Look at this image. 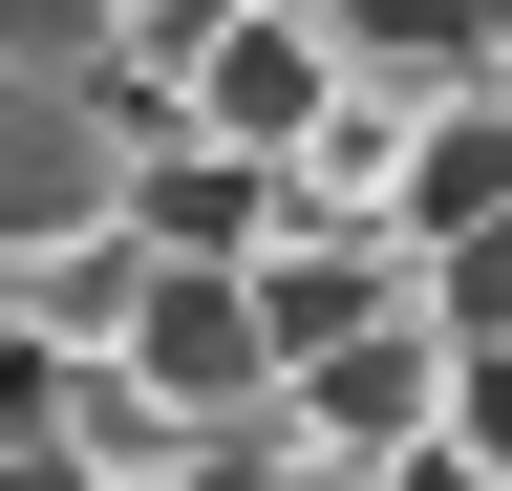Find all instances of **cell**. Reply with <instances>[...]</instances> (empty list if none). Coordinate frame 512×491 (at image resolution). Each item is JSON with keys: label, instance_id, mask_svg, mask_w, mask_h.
Returning a JSON list of instances; mask_svg holds the SVG:
<instances>
[{"label": "cell", "instance_id": "obj_9", "mask_svg": "<svg viewBox=\"0 0 512 491\" xmlns=\"http://www.w3.org/2000/svg\"><path fill=\"white\" fill-rule=\"evenodd\" d=\"M427 321L512 363V214H491V235H448V257H427Z\"/></svg>", "mask_w": 512, "mask_h": 491}, {"label": "cell", "instance_id": "obj_2", "mask_svg": "<svg viewBox=\"0 0 512 491\" xmlns=\"http://www.w3.org/2000/svg\"><path fill=\"white\" fill-rule=\"evenodd\" d=\"M128 385H150L171 427H192V449H214V427H256V406H278V342H256V278H192V257H150V299H128Z\"/></svg>", "mask_w": 512, "mask_h": 491}, {"label": "cell", "instance_id": "obj_10", "mask_svg": "<svg viewBox=\"0 0 512 491\" xmlns=\"http://www.w3.org/2000/svg\"><path fill=\"white\" fill-rule=\"evenodd\" d=\"M448 470H470V491H512V363H491V342L448 363Z\"/></svg>", "mask_w": 512, "mask_h": 491}, {"label": "cell", "instance_id": "obj_11", "mask_svg": "<svg viewBox=\"0 0 512 491\" xmlns=\"http://www.w3.org/2000/svg\"><path fill=\"white\" fill-rule=\"evenodd\" d=\"M0 342H22V299H0Z\"/></svg>", "mask_w": 512, "mask_h": 491}, {"label": "cell", "instance_id": "obj_1", "mask_svg": "<svg viewBox=\"0 0 512 491\" xmlns=\"http://www.w3.org/2000/svg\"><path fill=\"white\" fill-rule=\"evenodd\" d=\"M128 107L107 65H0V278H43V257H86V235L128 214Z\"/></svg>", "mask_w": 512, "mask_h": 491}, {"label": "cell", "instance_id": "obj_5", "mask_svg": "<svg viewBox=\"0 0 512 491\" xmlns=\"http://www.w3.org/2000/svg\"><path fill=\"white\" fill-rule=\"evenodd\" d=\"M128 257H192V278H256L278 257V171L256 150H214V129H128Z\"/></svg>", "mask_w": 512, "mask_h": 491}, {"label": "cell", "instance_id": "obj_4", "mask_svg": "<svg viewBox=\"0 0 512 491\" xmlns=\"http://www.w3.org/2000/svg\"><path fill=\"white\" fill-rule=\"evenodd\" d=\"M448 363H470V342H448L427 299H406V321L320 342L299 385H278V427H320V449H363V470H406V449H448Z\"/></svg>", "mask_w": 512, "mask_h": 491}, {"label": "cell", "instance_id": "obj_6", "mask_svg": "<svg viewBox=\"0 0 512 491\" xmlns=\"http://www.w3.org/2000/svg\"><path fill=\"white\" fill-rule=\"evenodd\" d=\"M406 299H427V257H406V235H278V257H256V342H278V385H299L320 342L406 321Z\"/></svg>", "mask_w": 512, "mask_h": 491}, {"label": "cell", "instance_id": "obj_8", "mask_svg": "<svg viewBox=\"0 0 512 491\" xmlns=\"http://www.w3.org/2000/svg\"><path fill=\"white\" fill-rule=\"evenodd\" d=\"M320 22V65H342L363 107H448V86H491V22L470 0H299Z\"/></svg>", "mask_w": 512, "mask_h": 491}, {"label": "cell", "instance_id": "obj_7", "mask_svg": "<svg viewBox=\"0 0 512 491\" xmlns=\"http://www.w3.org/2000/svg\"><path fill=\"white\" fill-rule=\"evenodd\" d=\"M491 214H512V86L406 107V193H384V235H406V257H448V235H491Z\"/></svg>", "mask_w": 512, "mask_h": 491}, {"label": "cell", "instance_id": "obj_3", "mask_svg": "<svg viewBox=\"0 0 512 491\" xmlns=\"http://www.w3.org/2000/svg\"><path fill=\"white\" fill-rule=\"evenodd\" d=\"M320 107H342L320 22H299V0H235V22H214V43L171 65V107H150V129H214V150H256V171H278V150L320 129Z\"/></svg>", "mask_w": 512, "mask_h": 491}]
</instances>
